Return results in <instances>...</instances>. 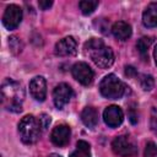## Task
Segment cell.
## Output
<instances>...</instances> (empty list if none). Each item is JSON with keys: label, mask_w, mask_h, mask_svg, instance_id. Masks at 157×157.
Here are the masks:
<instances>
[{"label": "cell", "mask_w": 157, "mask_h": 157, "mask_svg": "<svg viewBox=\"0 0 157 157\" xmlns=\"http://www.w3.org/2000/svg\"><path fill=\"white\" fill-rule=\"evenodd\" d=\"M43 129L40 126L39 119L33 115H25L18 123V134L22 142L32 145L38 141Z\"/></svg>", "instance_id": "obj_3"}, {"label": "cell", "mask_w": 157, "mask_h": 157, "mask_svg": "<svg viewBox=\"0 0 157 157\" xmlns=\"http://www.w3.org/2000/svg\"><path fill=\"white\" fill-rule=\"evenodd\" d=\"M82 123L88 128H94L98 123V113L93 107H86L81 113Z\"/></svg>", "instance_id": "obj_15"}, {"label": "cell", "mask_w": 157, "mask_h": 157, "mask_svg": "<svg viewBox=\"0 0 157 157\" xmlns=\"http://www.w3.org/2000/svg\"><path fill=\"white\" fill-rule=\"evenodd\" d=\"M71 74H72L74 78L76 81H78L81 85H83V86L91 85L93 82V78H94L93 70L90 67L88 64H86L83 61L74 64V66L71 67Z\"/></svg>", "instance_id": "obj_6"}, {"label": "cell", "mask_w": 157, "mask_h": 157, "mask_svg": "<svg viewBox=\"0 0 157 157\" xmlns=\"http://www.w3.org/2000/svg\"><path fill=\"white\" fill-rule=\"evenodd\" d=\"M39 123H40V126H42V129L43 130H45L48 126H49V124H50V117L48 115V114H45V113H43V114H40L39 115Z\"/></svg>", "instance_id": "obj_23"}, {"label": "cell", "mask_w": 157, "mask_h": 157, "mask_svg": "<svg viewBox=\"0 0 157 157\" xmlns=\"http://www.w3.org/2000/svg\"><path fill=\"white\" fill-rule=\"evenodd\" d=\"M153 58H155V63L157 65V45L155 47V50H153Z\"/></svg>", "instance_id": "obj_26"}, {"label": "cell", "mask_w": 157, "mask_h": 157, "mask_svg": "<svg viewBox=\"0 0 157 157\" xmlns=\"http://www.w3.org/2000/svg\"><path fill=\"white\" fill-rule=\"evenodd\" d=\"M48 157H63V156H60V155H58V153H50Z\"/></svg>", "instance_id": "obj_27"}, {"label": "cell", "mask_w": 157, "mask_h": 157, "mask_svg": "<svg viewBox=\"0 0 157 157\" xmlns=\"http://www.w3.org/2000/svg\"><path fill=\"white\" fill-rule=\"evenodd\" d=\"M76 52H77V42L71 36L60 39L59 42H56L54 47V53L58 56H70L76 54Z\"/></svg>", "instance_id": "obj_9"}, {"label": "cell", "mask_w": 157, "mask_h": 157, "mask_svg": "<svg viewBox=\"0 0 157 157\" xmlns=\"http://www.w3.org/2000/svg\"><path fill=\"white\" fill-rule=\"evenodd\" d=\"M142 23L146 27H157V2H151L142 13Z\"/></svg>", "instance_id": "obj_14"}, {"label": "cell", "mask_w": 157, "mask_h": 157, "mask_svg": "<svg viewBox=\"0 0 157 157\" xmlns=\"http://www.w3.org/2000/svg\"><path fill=\"white\" fill-rule=\"evenodd\" d=\"M112 150L120 157H132L137 153V146L129 135H119L112 142Z\"/></svg>", "instance_id": "obj_5"}, {"label": "cell", "mask_w": 157, "mask_h": 157, "mask_svg": "<svg viewBox=\"0 0 157 157\" xmlns=\"http://www.w3.org/2000/svg\"><path fill=\"white\" fill-rule=\"evenodd\" d=\"M9 45H10V49H11L15 54L20 53L21 49H22V43H21V40H20L17 37H15V36H12V37L9 38Z\"/></svg>", "instance_id": "obj_20"}, {"label": "cell", "mask_w": 157, "mask_h": 157, "mask_svg": "<svg viewBox=\"0 0 157 157\" xmlns=\"http://www.w3.org/2000/svg\"><path fill=\"white\" fill-rule=\"evenodd\" d=\"M85 52L92 61L102 69H108L114 63L113 50L99 38H91L85 43Z\"/></svg>", "instance_id": "obj_2"}, {"label": "cell", "mask_w": 157, "mask_h": 157, "mask_svg": "<svg viewBox=\"0 0 157 157\" xmlns=\"http://www.w3.org/2000/svg\"><path fill=\"white\" fill-rule=\"evenodd\" d=\"M74 92L72 88L67 85V83H59L55 86L54 91H53V101L56 108L61 109L65 104L69 103V101L71 99Z\"/></svg>", "instance_id": "obj_8"}, {"label": "cell", "mask_w": 157, "mask_h": 157, "mask_svg": "<svg viewBox=\"0 0 157 157\" xmlns=\"http://www.w3.org/2000/svg\"><path fill=\"white\" fill-rule=\"evenodd\" d=\"M103 119L109 128H118L124 120V113L120 107L109 105L103 112Z\"/></svg>", "instance_id": "obj_10"}, {"label": "cell", "mask_w": 157, "mask_h": 157, "mask_svg": "<svg viewBox=\"0 0 157 157\" xmlns=\"http://www.w3.org/2000/svg\"><path fill=\"white\" fill-rule=\"evenodd\" d=\"M38 5L42 10H48L53 5V1L52 0H40V1H38Z\"/></svg>", "instance_id": "obj_24"}, {"label": "cell", "mask_w": 157, "mask_h": 157, "mask_svg": "<svg viewBox=\"0 0 157 157\" xmlns=\"http://www.w3.org/2000/svg\"><path fill=\"white\" fill-rule=\"evenodd\" d=\"M157 156V145L152 141L147 142L144 151V157H156Z\"/></svg>", "instance_id": "obj_21"}, {"label": "cell", "mask_w": 157, "mask_h": 157, "mask_svg": "<svg viewBox=\"0 0 157 157\" xmlns=\"http://www.w3.org/2000/svg\"><path fill=\"white\" fill-rule=\"evenodd\" d=\"M25 99V91L22 86L12 78H6L1 85V101L6 110L20 113L22 110V102Z\"/></svg>", "instance_id": "obj_1"}, {"label": "cell", "mask_w": 157, "mask_h": 157, "mask_svg": "<svg viewBox=\"0 0 157 157\" xmlns=\"http://www.w3.org/2000/svg\"><path fill=\"white\" fill-rule=\"evenodd\" d=\"M22 20V10L20 6L11 4L5 9L2 15V23L7 29H15Z\"/></svg>", "instance_id": "obj_7"}, {"label": "cell", "mask_w": 157, "mask_h": 157, "mask_svg": "<svg viewBox=\"0 0 157 157\" xmlns=\"http://www.w3.org/2000/svg\"><path fill=\"white\" fill-rule=\"evenodd\" d=\"M150 125H151V130L155 132V135H157V109H155V108L152 109Z\"/></svg>", "instance_id": "obj_22"}, {"label": "cell", "mask_w": 157, "mask_h": 157, "mask_svg": "<svg viewBox=\"0 0 157 157\" xmlns=\"http://www.w3.org/2000/svg\"><path fill=\"white\" fill-rule=\"evenodd\" d=\"M80 10L82 11L83 15H91L96 7L98 6V1H91V0H82L78 2Z\"/></svg>", "instance_id": "obj_18"}, {"label": "cell", "mask_w": 157, "mask_h": 157, "mask_svg": "<svg viewBox=\"0 0 157 157\" xmlns=\"http://www.w3.org/2000/svg\"><path fill=\"white\" fill-rule=\"evenodd\" d=\"M131 32V26L124 21H118L112 26V33L119 40H126L130 38Z\"/></svg>", "instance_id": "obj_13"}, {"label": "cell", "mask_w": 157, "mask_h": 157, "mask_svg": "<svg viewBox=\"0 0 157 157\" xmlns=\"http://www.w3.org/2000/svg\"><path fill=\"white\" fill-rule=\"evenodd\" d=\"M99 91L101 94L108 99H118L123 97L125 92V85L114 74H109L101 81Z\"/></svg>", "instance_id": "obj_4"}, {"label": "cell", "mask_w": 157, "mask_h": 157, "mask_svg": "<svg viewBox=\"0 0 157 157\" xmlns=\"http://www.w3.org/2000/svg\"><path fill=\"white\" fill-rule=\"evenodd\" d=\"M70 157H91V147L90 144L85 140H80L76 144L75 151L70 155Z\"/></svg>", "instance_id": "obj_16"}, {"label": "cell", "mask_w": 157, "mask_h": 157, "mask_svg": "<svg viewBox=\"0 0 157 157\" xmlns=\"http://www.w3.org/2000/svg\"><path fill=\"white\" fill-rule=\"evenodd\" d=\"M153 39L151 37H141L137 43H136V48L139 50V53L141 54V56L145 59V60H148V56H147V52L152 44Z\"/></svg>", "instance_id": "obj_17"}, {"label": "cell", "mask_w": 157, "mask_h": 157, "mask_svg": "<svg viewBox=\"0 0 157 157\" xmlns=\"http://www.w3.org/2000/svg\"><path fill=\"white\" fill-rule=\"evenodd\" d=\"M140 83L145 91H151L153 88L155 81H153V77L151 75H142L140 78Z\"/></svg>", "instance_id": "obj_19"}, {"label": "cell", "mask_w": 157, "mask_h": 157, "mask_svg": "<svg viewBox=\"0 0 157 157\" xmlns=\"http://www.w3.org/2000/svg\"><path fill=\"white\" fill-rule=\"evenodd\" d=\"M29 92L31 96L38 101L43 102L47 97V81L43 76H36L29 82Z\"/></svg>", "instance_id": "obj_11"}, {"label": "cell", "mask_w": 157, "mask_h": 157, "mask_svg": "<svg viewBox=\"0 0 157 157\" xmlns=\"http://www.w3.org/2000/svg\"><path fill=\"white\" fill-rule=\"evenodd\" d=\"M134 74H136V71H135V69H134L132 66H126V67H125V75L131 76V75H134Z\"/></svg>", "instance_id": "obj_25"}, {"label": "cell", "mask_w": 157, "mask_h": 157, "mask_svg": "<svg viewBox=\"0 0 157 157\" xmlns=\"http://www.w3.org/2000/svg\"><path fill=\"white\" fill-rule=\"evenodd\" d=\"M70 136H71L70 128L67 125H65V124H60V125H56L53 129V131L50 134V140L55 146L63 147V146L69 144Z\"/></svg>", "instance_id": "obj_12"}]
</instances>
